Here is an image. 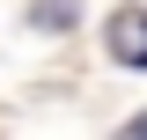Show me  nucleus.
I'll list each match as a JSON object with an SVG mask.
<instances>
[{"label": "nucleus", "instance_id": "f257e3e1", "mask_svg": "<svg viewBox=\"0 0 147 140\" xmlns=\"http://www.w3.org/2000/svg\"><path fill=\"white\" fill-rule=\"evenodd\" d=\"M103 44H110L118 67H147V7H118L110 30H103Z\"/></svg>", "mask_w": 147, "mask_h": 140}, {"label": "nucleus", "instance_id": "f03ea898", "mask_svg": "<svg viewBox=\"0 0 147 140\" xmlns=\"http://www.w3.org/2000/svg\"><path fill=\"white\" fill-rule=\"evenodd\" d=\"M37 22H44V30H59V22H74V0H44V7H37Z\"/></svg>", "mask_w": 147, "mask_h": 140}, {"label": "nucleus", "instance_id": "7ed1b4c3", "mask_svg": "<svg viewBox=\"0 0 147 140\" xmlns=\"http://www.w3.org/2000/svg\"><path fill=\"white\" fill-rule=\"evenodd\" d=\"M110 140H147V111H140V118H125V125H118Z\"/></svg>", "mask_w": 147, "mask_h": 140}]
</instances>
